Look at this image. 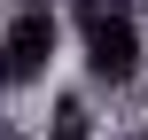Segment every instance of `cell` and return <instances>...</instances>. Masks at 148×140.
<instances>
[{
  "label": "cell",
  "mask_w": 148,
  "mask_h": 140,
  "mask_svg": "<svg viewBox=\"0 0 148 140\" xmlns=\"http://www.w3.org/2000/svg\"><path fill=\"white\" fill-rule=\"evenodd\" d=\"M70 55H78V70L94 86L125 94L148 70V31L125 0H70Z\"/></svg>",
  "instance_id": "1"
},
{
  "label": "cell",
  "mask_w": 148,
  "mask_h": 140,
  "mask_svg": "<svg viewBox=\"0 0 148 140\" xmlns=\"http://www.w3.org/2000/svg\"><path fill=\"white\" fill-rule=\"evenodd\" d=\"M70 55V16L55 0H16L0 16V94H31Z\"/></svg>",
  "instance_id": "2"
},
{
  "label": "cell",
  "mask_w": 148,
  "mask_h": 140,
  "mask_svg": "<svg viewBox=\"0 0 148 140\" xmlns=\"http://www.w3.org/2000/svg\"><path fill=\"white\" fill-rule=\"evenodd\" d=\"M39 140H101V117L86 94H55L47 117H39Z\"/></svg>",
  "instance_id": "3"
}]
</instances>
